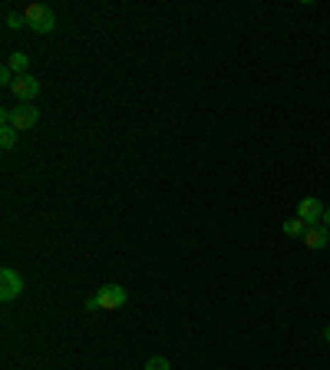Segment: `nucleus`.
<instances>
[{"label":"nucleus","instance_id":"1","mask_svg":"<svg viewBox=\"0 0 330 370\" xmlns=\"http://www.w3.org/2000/svg\"><path fill=\"white\" fill-rule=\"evenodd\" d=\"M126 301H129V291H126L123 285H103L99 295L86 301V311H116V308H123Z\"/></svg>","mask_w":330,"mask_h":370},{"label":"nucleus","instance_id":"2","mask_svg":"<svg viewBox=\"0 0 330 370\" xmlns=\"http://www.w3.org/2000/svg\"><path fill=\"white\" fill-rule=\"evenodd\" d=\"M23 17H27V27L37 30V33H53V27H57L53 10L43 7V4H30V7L23 10Z\"/></svg>","mask_w":330,"mask_h":370},{"label":"nucleus","instance_id":"3","mask_svg":"<svg viewBox=\"0 0 330 370\" xmlns=\"http://www.w3.org/2000/svg\"><path fill=\"white\" fill-rule=\"evenodd\" d=\"M4 123H10L17 133L33 129L40 123V109L37 106H17V109H4Z\"/></svg>","mask_w":330,"mask_h":370},{"label":"nucleus","instance_id":"4","mask_svg":"<svg viewBox=\"0 0 330 370\" xmlns=\"http://www.w3.org/2000/svg\"><path fill=\"white\" fill-rule=\"evenodd\" d=\"M20 291H23V278H20L13 268H4V271H0V301L10 304L13 298H20Z\"/></svg>","mask_w":330,"mask_h":370},{"label":"nucleus","instance_id":"5","mask_svg":"<svg viewBox=\"0 0 330 370\" xmlns=\"http://www.w3.org/2000/svg\"><path fill=\"white\" fill-rule=\"evenodd\" d=\"M10 89H13V96H17L20 103H33V99L40 96V80H37V76H30V73H23V76L13 80Z\"/></svg>","mask_w":330,"mask_h":370},{"label":"nucleus","instance_id":"6","mask_svg":"<svg viewBox=\"0 0 330 370\" xmlns=\"http://www.w3.org/2000/svg\"><path fill=\"white\" fill-rule=\"evenodd\" d=\"M297 219H304L307 225H317V222H324V205L321 199H301L297 202Z\"/></svg>","mask_w":330,"mask_h":370},{"label":"nucleus","instance_id":"7","mask_svg":"<svg viewBox=\"0 0 330 370\" xmlns=\"http://www.w3.org/2000/svg\"><path fill=\"white\" fill-rule=\"evenodd\" d=\"M301 241L307 248H314V251H321V248L330 245V228L327 225H307V232H304Z\"/></svg>","mask_w":330,"mask_h":370},{"label":"nucleus","instance_id":"8","mask_svg":"<svg viewBox=\"0 0 330 370\" xmlns=\"http://www.w3.org/2000/svg\"><path fill=\"white\" fill-rule=\"evenodd\" d=\"M304 232H307V222L297 219V215L284 222V235H291V238H304Z\"/></svg>","mask_w":330,"mask_h":370},{"label":"nucleus","instance_id":"9","mask_svg":"<svg viewBox=\"0 0 330 370\" xmlns=\"http://www.w3.org/2000/svg\"><path fill=\"white\" fill-rule=\"evenodd\" d=\"M7 67L13 70V73H17V76H23V73H27V67H30V57H27V53H10Z\"/></svg>","mask_w":330,"mask_h":370},{"label":"nucleus","instance_id":"10","mask_svg":"<svg viewBox=\"0 0 330 370\" xmlns=\"http://www.w3.org/2000/svg\"><path fill=\"white\" fill-rule=\"evenodd\" d=\"M0 146H4V149H13V146H17V129L10 123L0 126Z\"/></svg>","mask_w":330,"mask_h":370},{"label":"nucleus","instance_id":"11","mask_svg":"<svg viewBox=\"0 0 330 370\" xmlns=\"http://www.w3.org/2000/svg\"><path fill=\"white\" fill-rule=\"evenodd\" d=\"M7 27L10 30H23V27H27V17L17 13V10H10V13H7Z\"/></svg>","mask_w":330,"mask_h":370},{"label":"nucleus","instance_id":"12","mask_svg":"<svg viewBox=\"0 0 330 370\" xmlns=\"http://www.w3.org/2000/svg\"><path fill=\"white\" fill-rule=\"evenodd\" d=\"M145 370H172V364L165 361V357H149V361H145Z\"/></svg>","mask_w":330,"mask_h":370},{"label":"nucleus","instance_id":"13","mask_svg":"<svg viewBox=\"0 0 330 370\" xmlns=\"http://www.w3.org/2000/svg\"><path fill=\"white\" fill-rule=\"evenodd\" d=\"M324 225L330 228V209H324Z\"/></svg>","mask_w":330,"mask_h":370}]
</instances>
